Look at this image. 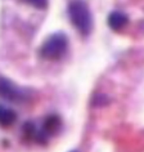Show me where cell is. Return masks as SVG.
<instances>
[{"label": "cell", "instance_id": "obj_1", "mask_svg": "<svg viewBox=\"0 0 144 152\" xmlns=\"http://www.w3.org/2000/svg\"><path fill=\"white\" fill-rule=\"evenodd\" d=\"M68 16L71 23L81 35H89L93 28V20L89 7L84 0H72L68 5Z\"/></svg>", "mask_w": 144, "mask_h": 152}, {"label": "cell", "instance_id": "obj_2", "mask_svg": "<svg viewBox=\"0 0 144 152\" xmlns=\"http://www.w3.org/2000/svg\"><path fill=\"white\" fill-rule=\"evenodd\" d=\"M68 48V39L64 34H53L44 41L40 49L43 58L49 61H58L66 54Z\"/></svg>", "mask_w": 144, "mask_h": 152}, {"label": "cell", "instance_id": "obj_3", "mask_svg": "<svg viewBox=\"0 0 144 152\" xmlns=\"http://www.w3.org/2000/svg\"><path fill=\"white\" fill-rule=\"evenodd\" d=\"M0 97L10 102H21L25 99V93L5 77H0Z\"/></svg>", "mask_w": 144, "mask_h": 152}, {"label": "cell", "instance_id": "obj_4", "mask_svg": "<svg viewBox=\"0 0 144 152\" xmlns=\"http://www.w3.org/2000/svg\"><path fill=\"white\" fill-rule=\"evenodd\" d=\"M60 126H62V120H60L59 116H57V115L48 116L47 120L44 121L43 132H41V133H37L36 140H39V142H41V143L45 142V137L58 133L59 129H60Z\"/></svg>", "mask_w": 144, "mask_h": 152}, {"label": "cell", "instance_id": "obj_5", "mask_svg": "<svg viewBox=\"0 0 144 152\" xmlns=\"http://www.w3.org/2000/svg\"><path fill=\"white\" fill-rule=\"evenodd\" d=\"M129 23V18L125 13L115 10L108 16V25L113 31H121Z\"/></svg>", "mask_w": 144, "mask_h": 152}, {"label": "cell", "instance_id": "obj_6", "mask_svg": "<svg viewBox=\"0 0 144 152\" xmlns=\"http://www.w3.org/2000/svg\"><path fill=\"white\" fill-rule=\"evenodd\" d=\"M17 113L5 106L0 104V126L1 128H9L16 123Z\"/></svg>", "mask_w": 144, "mask_h": 152}, {"label": "cell", "instance_id": "obj_7", "mask_svg": "<svg viewBox=\"0 0 144 152\" xmlns=\"http://www.w3.org/2000/svg\"><path fill=\"white\" fill-rule=\"evenodd\" d=\"M27 4L35 7L37 9H45L48 7V0H23Z\"/></svg>", "mask_w": 144, "mask_h": 152}, {"label": "cell", "instance_id": "obj_8", "mask_svg": "<svg viewBox=\"0 0 144 152\" xmlns=\"http://www.w3.org/2000/svg\"><path fill=\"white\" fill-rule=\"evenodd\" d=\"M72 152H76V151H72Z\"/></svg>", "mask_w": 144, "mask_h": 152}]
</instances>
